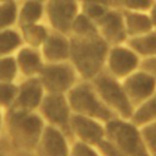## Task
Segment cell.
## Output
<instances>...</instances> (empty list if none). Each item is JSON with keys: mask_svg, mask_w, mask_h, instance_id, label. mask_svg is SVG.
Returning a JSON list of instances; mask_svg holds the SVG:
<instances>
[{"mask_svg": "<svg viewBox=\"0 0 156 156\" xmlns=\"http://www.w3.org/2000/svg\"><path fill=\"white\" fill-rule=\"evenodd\" d=\"M69 62L79 79L91 82L105 71L106 56L110 45L98 34L87 38L71 37Z\"/></svg>", "mask_w": 156, "mask_h": 156, "instance_id": "6da1fadb", "label": "cell"}, {"mask_svg": "<svg viewBox=\"0 0 156 156\" xmlns=\"http://www.w3.org/2000/svg\"><path fill=\"white\" fill-rule=\"evenodd\" d=\"M46 124L38 111L10 108L5 115V128L11 145L21 152L34 154Z\"/></svg>", "mask_w": 156, "mask_h": 156, "instance_id": "7a4b0ae2", "label": "cell"}, {"mask_svg": "<svg viewBox=\"0 0 156 156\" xmlns=\"http://www.w3.org/2000/svg\"><path fill=\"white\" fill-rule=\"evenodd\" d=\"M106 139L126 156H151L143 139L140 127L130 119L113 117L105 123Z\"/></svg>", "mask_w": 156, "mask_h": 156, "instance_id": "3957f363", "label": "cell"}, {"mask_svg": "<svg viewBox=\"0 0 156 156\" xmlns=\"http://www.w3.org/2000/svg\"><path fill=\"white\" fill-rule=\"evenodd\" d=\"M67 100L73 113L95 118L100 122H108L115 115L105 106L89 80H79L67 94Z\"/></svg>", "mask_w": 156, "mask_h": 156, "instance_id": "277c9868", "label": "cell"}, {"mask_svg": "<svg viewBox=\"0 0 156 156\" xmlns=\"http://www.w3.org/2000/svg\"><path fill=\"white\" fill-rule=\"evenodd\" d=\"M91 84L94 85L105 106L115 115V117L126 119L130 118L134 111V106L126 94L122 80L104 71L91 80Z\"/></svg>", "mask_w": 156, "mask_h": 156, "instance_id": "5b68a950", "label": "cell"}, {"mask_svg": "<svg viewBox=\"0 0 156 156\" xmlns=\"http://www.w3.org/2000/svg\"><path fill=\"white\" fill-rule=\"evenodd\" d=\"M38 77L49 94H67L80 80L69 61L45 63Z\"/></svg>", "mask_w": 156, "mask_h": 156, "instance_id": "8992f818", "label": "cell"}, {"mask_svg": "<svg viewBox=\"0 0 156 156\" xmlns=\"http://www.w3.org/2000/svg\"><path fill=\"white\" fill-rule=\"evenodd\" d=\"M38 112L46 126L55 127L62 130L66 135L71 136L69 122L73 112L69 107L66 94L46 93L38 108Z\"/></svg>", "mask_w": 156, "mask_h": 156, "instance_id": "52a82bcc", "label": "cell"}, {"mask_svg": "<svg viewBox=\"0 0 156 156\" xmlns=\"http://www.w3.org/2000/svg\"><path fill=\"white\" fill-rule=\"evenodd\" d=\"M44 17L51 30L69 35L72 23L80 11L78 0H44Z\"/></svg>", "mask_w": 156, "mask_h": 156, "instance_id": "ba28073f", "label": "cell"}, {"mask_svg": "<svg viewBox=\"0 0 156 156\" xmlns=\"http://www.w3.org/2000/svg\"><path fill=\"white\" fill-rule=\"evenodd\" d=\"M141 57L127 44L111 45L107 51L105 71L112 77L123 80L141 66Z\"/></svg>", "mask_w": 156, "mask_h": 156, "instance_id": "9c48e42d", "label": "cell"}, {"mask_svg": "<svg viewBox=\"0 0 156 156\" xmlns=\"http://www.w3.org/2000/svg\"><path fill=\"white\" fill-rule=\"evenodd\" d=\"M69 133L74 140L98 146L106 138L105 123L95 118L72 113L69 122Z\"/></svg>", "mask_w": 156, "mask_h": 156, "instance_id": "30bf717a", "label": "cell"}, {"mask_svg": "<svg viewBox=\"0 0 156 156\" xmlns=\"http://www.w3.org/2000/svg\"><path fill=\"white\" fill-rule=\"evenodd\" d=\"M122 84L134 108L156 91V78L141 67L126 77Z\"/></svg>", "mask_w": 156, "mask_h": 156, "instance_id": "8fae6325", "label": "cell"}, {"mask_svg": "<svg viewBox=\"0 0 156 156\" xmlns=\"http://www.w3.org/2000/svg\"><path fill=\"white\" fill-rule=\"evenodd\" d=\"M95 23L99 35L110 46L127 41L128 35L121 9H108Z\"/></svg>", "mask_w": 156, "mask_h": 156, "instance_id": "7c38bea8", "label": "cell"}, {"mask_svg": "<svg viewBox=\"0 0 156 156\" xmlns=\"http://www.w3.org/2000/svg\"><path fill=\"white\" fill-rule=\"evenodd\" d=\"M18 90L15 104L12 108L26 110V111H38L46 91L39 79V77L23 78L17 83Z\"/></svg>", "mask_w": 156, "mask_h": 156, "instance_id": "4fadbf2b", "label": "cell"}, {"mask_svg": "<svg viewBox=\"0 0 156 156\" xmlns=\"http://www.w3.org/2000/svg\"><path fill=\"white\" fill-rule=\"evenodd\" d=\"M62 130L46 126L38 147L37 156H71V143Z\"/></svg>", "mask_w": 156, "mask_h": 156, "instance_id": "5bb4252c", "label": "cell"}, {"mask_svg": "<svg viewBox=\"0 0 156 156\" xmlns=\"http://www.w3.org/2000/svg\"><path fill=\"white\" fill-rule=\"evenodd\" d=\"M40 52L45 63H56L69 61L71 38L55 30H50L48 38L40 46Z\"/></svg>", "mask_w": 156, "mask_h": 156, "instance_id": "9a60e30c", "label": "cell"}, {"mask_svg": "<svg viewBox=\"0 0 156 156\" xmlns=\"http://www.w3.org/2000/svg\"><path fill=\"white\" fill-rule=\"evenodd\" d=\"M17 63L20 76L22 78L38 77L45 65L40 49H35L28 45H21L13 54Z\"/></svg>", "mask_w": 156, "mask_h": 156, "instance_id": "2e32d148", "label": "cell"}, {"mask_svg": "<svg viewBox=\"0 0 156 156\" xmlns=\"http://www.w3.org/2000/svg\"><path fill=\"white\" fill-rule=\"evenodd\" d=\"M122 13H123V20H124V26H126L128 38L139 37L154 29L147 12L122 10Z\"/></svg>", "mask_w": 156, "mask_h": 156, "instance_id": "e0dca14e", "label": "cell"}, {"mask_svg": "<svg viewBox=\"0 0 156 156\" xmlns=\"http://www.w3.org/2000/svg\"><path fill=\"white\" fill-rule=\"evenodd\" d=\"M50 30L51 29L49 28V26L44 24L43 22L18 26V32L21 34L23 44L35 49H40V46L48 38Z\"/></svg>", "mask_w": 156, "mask_h": 156, "instance_id": "ac0fdd59", "label": "cell"}, {"mask_svg": "<svg viewBox=\"0 0 156 156\" xmlns=\"http://www.w3.org/2000/svg\"><path fill=\"white\" fill-rule=\"evenodd\" d=\"M44 11V0H22L18 4L17 26L41 22Z\"/></svg>", "mask_w": 156, "mask_h": 156, "instance_id": "d6986e66", "label": "cell"}, {"mask_svg": "<svg viewBox=\"0 0 156 156\" xmlns=\"http://www.w3.org/2000/svg\"><path fill=\"white\" fill-rule=\"evenodd\" d=\"M141 58L156 56V29H152L139 37L128 38L126 41Z\"/></svg>", "mask_w": 156, "mask_h": 156, "instance_id": "ffe728a7", "label": "cell"}, {"mask_svg": "<svg viewBox=\"0 0 156 156\" xmlns=\"http://www.w3.org/2000/svg\"><path fill=\"white\" fill-rule=\"evenodd\" d=\"M129 119L138 127L156 119V91L134 108Z\"/></svg>", "mask_w": 156, "mask_h": 156, "instance_id": "44dd1931", "label": "cell"}, {"mask_svg": "<svg viewBox=\"0 0 156 156\" xmlns=\"http://www.w3.org/2000/svg\"><path fill=\"white\" fill-rule=\"evenodd\" d=\"M21 45H23V41L18 29L10 28L6 30H0V57L13 55Z\"/></svg>", "mask_w": 156, "mask_h": 156, "instance_id": "7402d4cb", "label": "cell"}, {"mask_svg": "<svg viewBox=\"0 0 156 156\" xmlns=\"http://www.w3.org/2000/svg\"><path fill=\"white\" fill-rule=\"evenodd\" d=\"M98 34L99 33H98L96 23L79 11V13L77 15V17L74 18V21L72 23L69 35L87 38V37H93V35H98Z\"/></svg>", "mask_w": 156, "mask_h": 156, "instance_id": "603a6c76", "label": "cell"}, {"mask_svg": "<svg viewBox=\"0 0 156 156\" xmlns=\"http://www.w3.org/2000/svg\"><path fill=\"white\" fill-rule=\"evenodd\" d=\"M18 17V1L0 2V30L13 28L17 24Z\"/></svg>", "mask_w": 156, "mask_h": 156, "instance_id": "cb8c5ba5", "label": "cell"}, {"mask_svg": "<svg viewBox=\"0 0 156 156\" xmlns=\"http://www.w3.org/2000/svg\"><path fill=\"white\" fill-rule=\"evenodd\" d=\"M20 76L15 55L0 57V83H16Z\"/></svg>", "mask_w": 156, "mask_h": 156, "instance_id": "d4e9b609", "label": "cell"}, {"mask_svg": "<svg viewBox=\"0 0 156 156\" xmlns=\"http://www.w3.org/2000/svg\"><path fill=\"white\" fill-rule=\"evenodd\" d=\"M18 85L17 83H0V108L10 110L12 108L16 96H17Z\"/></svg>", "mask_w": 156, "mask_h": 156, "instance_id": "484cf974", "label": "cell"}, {"mask_svg": "<svg viewBox=\"0 0 156 156\" xmlns=\"http://www.w3.org/2000/svg\"><path fill=\"white\" fill-rule=\"evenodd\" d=\"M145 145L151 156H156V119L140 127Z\"/></svg>", "mask_w": 156, "mask_h": 156, "instance_id": "4316f807", "label": "cell"}, {"mask_svg": "<svg viewBox=\"0 0 156 156\" xmlns=\"http://www.w3.org/2000/svg\"><path fill=\"white\" fill-rule=\"evenodd\" d=\"M79 5H80V12L84 13L90 20H93L94 22H96L100 17H102L105 12L110 9L98 2H79Z\"/></svg>", "mask_w": 156, "mask_h": 156, "instance_id": "83f0119b", "label": "cell"}, {"mask_svg": "<svg viewBox=\"0 0 156 156\" xmlns=\"http://www.w3.org/2000/svg\"><path fill=\"white\" fill-rule=\"evenodd\" d=\"M71 156H101L95 146L74 140L71 144Z\"/></svg>", "mask_w": 156, "mask_h": 156, "instance_id": "f1b7e54d", "label": "cell"}, {"mask_svg": "<svg viewBox=\"0 0 156 156\" xmlns=\"http://www.w3.org/2000/svg\"><path fill=\"white\" fill-rule=\"evenodd\" d=\"M155 0H119L122 10L130 11H145L147 12Z\"/></svg>", "mask_w": 156, "mask_h": 156, "instance_id": "f546056e", "label": "cell"}, {"mask_svg": "<svg viewBox=\"0 0 156 156\" xmlns=\"http://www.w3.org/2000/svg\"><path fill=\"white\" fill-rule=\"evenodd\" d=\"M99 152L101 154V156H126L124 154H122L110 140H107L106 138L98 145L95 146Z\"/></svg>", "mask_w": 156, "mask_h": 156, "instance_id": "4dcf8cb0", "label": "cell"}, {"mask_svg": "<svg viewBox=\"0 0 156 156\" xmlns=\"http://www.w3.org/2000/svg\"><path fill=\"white\" fill-rule=\"evenodd\" d=\"M140 67L146 69L147 72H150L156 78V56L155 57H149V58H143Z\"/></svg>", "mask_w": 156, "mask_h": 156, "instance_id": "1f68e13d", "label": "cell"}, {"mask_svg": "<svg viewBox=\"0 0 156 156\" xmlns=\"http://www.w3.org/2000/svg\"><path fill=\"white\" fill-rule=\"evenodd\" d=\"M79 2H98L110 9H121L119 0H78Z\"/></svg>", "mask_w": 156, "mask_h": 156, "instance_id": "d6a6232c", "label": "cell"}, {"mask_svg": "<svg viewBox=\"0 0 156 156\" xmlns=\"http://www.w3.org/2000/svg\"><path fill=\"white\" fill-rule=\"evenodd\" d=\"M147 13H149V17L151 20V23H152L154 29H156V0L154 1V4L151 5V7L149 9Z\"/></svg>", "mask_w": 156, "mask_h": 156, "instance_id": "836d02e7", "label": "cell"}, {"mask_svg": "<svg viewBox=\"0 0 156 156\" xmlns=\"http://www.w3.org/2000/svg\"><path fill=\"white\" fill-rule=\"evenodd\" d=\"M5 128V115H4V110L0 108V134L2 133Z\"/></svg>", "mask_w": 156, "mask_h": 156, "instance_id": "e575fe53", "label": "cell"}, {"mask_svg": "<svg viewBox=\"0 0 156 156\" xmlns=\"http://www.w3.org/2000/svg\"><path fill=\"white\" fill-rule=\"evenodd\" d=\"M9 1H16V0H0V2H9Z\"/></svg>", "mask_w": 156, "mask_h": 156, "instance_id": "d590c367", "label": "cell"}, {"mask_svg": "<svg viewBox=\"0 0 156 156\" xmlns=\"http://www.w3.org/2000/svg\"><path fill=\"white\" fill-rule=\"evenodd\" d=\"M0 156H7V155H5V154H1V152H0Z\"/></svg>", "mask_w": 156, "mask_h": 156, "instance_id": "8d00e7d4", "label": "cell"}]
</instances>
